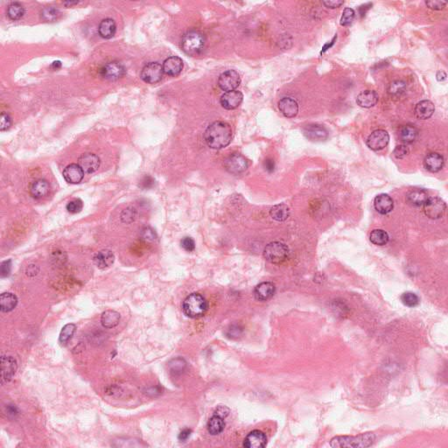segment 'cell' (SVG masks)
Segmentation results:
<instances>
[{"mask_svg":"<svg viewBox=\"0 0 448 448\" xmlns=\"http://www.w3.org/2000/svg\"><path fill=\"white\" fill-rule=\"evenodd\" d=\"M207 308V301L202 295L199 293H192L188 296L182 305L185 314L192 319H196L204 315Z\"/></svg>","mask_w":448,"mask_h":448,"instance_id":"cell-2","label":"cell"},{"mask_svg":"<svg viewBox=\"0 0 448 448\" xmlns=\"http://www.w3.org/2000/svg\"><path fill=\"white\" fill-rule=\"evenodd\" d=\"M163 74V68L159 63L150 62L142 69L140 77L146 84H155L161 81Z\"/></svg>","mask_w":448,"mask_h":448,"instance_id":"cell-7","label":"cell"},{"mask_svg":"<svg viewBox=\"0 0 448 448\" xmlns=\"http://www.w3.org/2000/svg\"><path fill=\"white\" fill-rule=\"evenodd\" d=\"M78 3H79L78 1H75V2H69H69H64V5H68V6L70 5L71 6V5H77Z\"/></svg>","mask_w":448,"mask_h":448,"instance_id":"cell-56","label":"cell"},{"mask_svg":"<svg viewBox=\"0 0 448 448\" xmlns=\"http://www.w3.org/2000/svg\"><path fill=\"white\" fill-rule=\"evenodd\" d=\"M447 76H448V75L446 74V72H444V71H439V72L437 73V75H436L437 80H438L439 82H444V81H446V80H447Z\"/></svg>","mask_w":448,"mask_h":448,"instance_id":"cell-54","label":"cell"},{"mask_svg":"<svg viewBox=\"0 0 448 448\" xmlns=\"http://www.w3.org/2000/svg\"><path fill=\"white\" fill-rule=\"evenodd\" d=\"M17 369V362L12 356H2L1 358V381L8 382L14 377Z\"/></svg>","mask_w":448,"mask_h":448,"instance_id":"cell-14","label":"cell"},{"mask_svg":"<svg viewBox=\"0 0 448 448\" xmlns=\"http://www.w3.org/2000/svg\"><path fill=\"white\" fill-rule=\"evenodd\" d=\"M355 17H356V13H355L354 10L352 9V8H345V10L343 11V16L341 18L340 24L343 27L350 26L353 21H354Z\"/></svg>","mask_w":448,"mask_h":448,"instance_id":"cell-40","label":"cell"},{"mask_svg":"<svg viewBox=\"0 0 448 448\" xmlns=\"http://www.w3.org/2000/svg\"><path fill=\"white\" fill-rule=\"evenodd\" d=\"M369 239L375 245L382 246V245H385L388 243L390 238H389V235H388L386 231H384L382 229H375L370 234Z\"/></svg>","mask_w":448,"mask_h":448,"instance_id":"cell-36","label":"cell"},{"mask_svg":"<svg viewBox=\"0 0 448 448\" xmlns=\"http://www.w3.org/2000/svg\"><path fill=\"white\" fill-rule=\"evenodd\" d=\"M59 10L53 6H47L41 12V17L46 21H53L59 16Z\"/></svg>","mask_w":448,"mask_h":448,"instance_id":"cell-39","label":"cell"},{"mask_svg":"<svg viewBox=\"0 0 448 448\" xmlns=\"http://www.w3.org/2000/svg\"><path fill=\"white\" fill-rule=\"evenodd\" d=\"M181 246L185 251L191 252V251H194L195 249V242L193 241V238L186 237L181 240Z\"/></svg>","mask_w":448,"mask_h":448,"instance_id":"cell-46","label":"cell"},{"mask_svg":"<svg viewBox=\"0 0 448 448\" xmlns=\"http://www.w3.org/2000/svg\"><path fill=\"white\" fill-rule=\"evenodd\" d=\"M435 111V106L432 102L423 100L417 103L414 109L415 117L419 120H426L430 119Z\"/></svg>","mask_w":448,"mask_h":448,"instance_id":"cell-21","label":"cell"},{"mask_svg":"<svg viewBox=\"0 0 448 448\" xmlns=\"http://www.w3.org/2000/svg\"><path fill=\"white\" fill-rule=\"evenodd\" d=\"M50 190V186L49 182L43 179L35 180L34 181L30 187V193L32 196L36 199L44 197Z\"/></svg>","mask_w":448,"mask_h":448,"instance_id":"cell-26","label":"cell"},{"mask_svg":"<svg viewBox=\"0 0 448 448\" xmlns=\"http://www.w3.org/2000/svg\"><path fill=\"white\" fill-rule=\"evenodd\" d=\"M424 212L430 219L441 218L447 210V204L442 199L438 197L428 198L424 203Z\"/></svg>","mask_w":448,"mask_h":448,"instance_id":"cell-6","label":"cell"},{"mask_svg":"<svg viewBox=\"0 0 448 448\" xmlns=\"http://www.w3.org/2000/svg\"><path fill=\"white\" fill-rule=\"evenodd\" d=\"M267 444V438L263 431L255 430L247 435L243 441V447L246 448H264Z\"/></svg>","mask_w":448,"mask_h":448,"instance_id":"cell-16","label":"cell"},{"mask_svg":"<svg viewBox=\"0 0 448 448\" xmlns=\"http://www.w3.org/2000/svg\"><path fill=\"white\" fill-rule=\"evenodd\" d=\"M289 248L280 242H273L264 248V258L272 264H282L289 256Z\"/></svg>","mask_w":448,"mask_h":448,"instance_id":"cell-5","label":"cell"},{"mask_svg":"<svg viewBox=\"0 0 448 448\" xmlns=\"http://www.w3.org/2000/svg\"><path fill=\"white\" fill-rule=\"evenodd\" d=\"M18 304V299L16 295L11 293H4L0 296V308L3 312L13 311Z\"/></svg>","mask_w":448,"mask_h":448,"instance_id":"cell-29","label":"cell"},{"mask_svg":"<svg viewBox=\"0 0 448 448\" xmlns=\"http://www.w3.org/2000/svg\"><path fill=\"white\" fill-rule=\"evenodd\" d=\"M224 167L229 173L240 174L248 168V161L241 154H231L224 161Z\"/></svg>","mask_w":448,"mask_h":448,"instance_id":"cell-8","label":"cell"},{"mask_svg":"<svg viewBox=\"0 0 448 448\" xmlns=\"http://www.w3.org/2000/svg\"><path fill=\"white\" fill-rule=\"evenodd\" d=\"M51 67L53 68L54 69H60V68L62 67V63H61V62H59V61H57V62H53Z\"/></svg>","mask_w":448,"mask_h":448,"instance_id":"cell-55","label":"cell"},{"mask_svg":"<svg viewBox=\"0 0 448 448\" xmlns=\"http://www.w3.org/2000/svg\"><path fill=\"white\" fill-rule=\"evenodd\" d=\"M229 410L226 406H219L218 408L216 409L214 415H217V416L224 418V417H226L229 415Z\"/></svg>","mask_w":448,"mask_h":448,"instance_id":"cell-51","label":"cell"},{"mask_svg":"<svg viewBox=\"0 0 448 448\" xmlns=\"http://www.w3.org/2000/svg\"><path fill=\"white\" fill-rule=\"evenodd\" d=\"M12 270V260H6L1 264L0 271H1V276L2 277H7L9 276L10 273Z\"/></svg>","mask_w":448,"mask_h":448,"instance_id":"cell-48","label":"cell"},{"mask_svg":"<svg viewBox=\"0 0 448 448\" xmlns=\"http://www.w3.org/2000/svg\"><path fill=\"white\" fill-rule=\"evenodd\" d=\"M278 109L286 118H294L299 112V104L292 97H284L278 102Z\"/></svg>","mask_w":448,"mask_h":448,"instance_id":"cell-18","label":"cell"},{"mask_svg":"<svg viewBox=\"0 0 448 448\" xmlns=\"http://www.w3.org/2000/svg\"><path fill=\"white\" fill-rule=\"evenodd\" d=\"M116 31H117V26L112 18H105L102 20L99 24L98 33H99V35L103 39L112 38L115 35Z\"/></svg>","mask_w":448,"mask_h":448,"instance_id":"cell-27","label":"cell"},{"mask_svg":"<svg viewBox=\"0 0 448 448\" xmlns=\"http://www.w3.org/2000/svg\"><path fill=\"white\" fill-rule=\"evenodd\" d=\"M120 321V314L114 310H107L103 312L101 317V323L105 328H113L119 325Z\"/></svg>","mask_w":448,"mask_h":448,"instance_id":"cell-31","label":"cell"},{"mask_svg":"<svg viewBox=\"0 0 448 448\" xmlns=\"http://www.w3.org/2000/svg\"><path fill=\"white\" fill-rule=\"evenodd\" d=\"M323 5L326 7L330 8V9H334V8H339L340 6L344 4V1L343 0H327V1H323Z\"/></svg>","mask_w":448,"mask_h":448,"instance_id":"cell-50","label":"cell"},{"mask_svg":"<svg viewBox=\"0 0 448 448\" xmlns=\"http://www.w3.org/2000/svg\"><path fill=\"white\" fill-rule=\"evenodd\" d=\"M142 238L145 239L146 241H150V242H153L155 239H156V234L154 232V230L153 229H151L149 227L147 228H145V229L142 230Z\"/></svg>","mask_w":448,"mask_h":448,"instance_id":"cell-47","label":"cell"},{"mask_svg":"<svg viewBox=\"0 0 448 448\" xmlns=\"http://www.w3.org/2000/svg\"><path fill=\"white\" fill-rule=\"evenodd\" d=\"M264 168L266 171H268L269 172H273L275 169V163L273 161V159H266L264 161Z\"/></svg>","mask_w":448,"mask_h":448,"instance_id":"cell-52","label":"cell"},{"mask_svg":"<svg viewBox=\"0 0 448 448\" xmlns=\"http://www.w3.org/2000/svg\"><path fill=\"white\" fill-rule=\"evenodd\" d=\"M243 96L242 93L238 90L225 92L221 97V104L226 110L237 109L242 103Z\"/></svg>","mask_w":448,"mask_h":448,"instance_id":"cell-15","label":"cell"},{"mask_svg":"<svg viewBox=\"0 0 448 448\" xmlns=\"http://www.w3.org/2000/svg\"><path fill=\"white\" fill-rule=\"evenodd\" d=\"M270 215L273 219L277 222H284L290 216V208L286 204H277L272 207Z\"/></svg>","mask_w":448,"mask_h":448,"instance_id":"cell-32","label":"cell"},{"mask_svg":"<svg viewBox=\"0 0 448 448\" xmlns=\"http://www.w3.org/2000/svg\"><path fill=\"white\" fill-rule=\"evenodd\" d=\"M63 178L68 183L78 184L84 177V172L78 164H70L63 171Z\"/></svg>","mask_w":448,"mask_h":448,"instance_id":"cell-17","label":"cell"},{"mask_svg":"<svg viewBox=\"0 0 448 448\" xmlns=\"http://www.w3.org/2000/svg\"><path fill=\"white\" fill-rule=\"evenodd\" d=\"M390 141V135L384 130H377L372 132L367 138L366 144L369 149L380 151L385 148Z\"/></svg>","mask_w":448,"mask_h":448,"instance_id":"cell-10","label":"cell"},{"mask_svg":"<svg viewBox=\"0 0 448 448\" xmlns=\"http://www.w3.org/2000/svg\"><path fill=\"white\" fill-rule=\"evenodd\" d=\"M102 77L108 81H117L122 78L125 74V69L119 62H108L100 70Z\"/></svg>","mask_w":448,"mask_h":448,"instance_id":"cell-11","label":"cell"},{"mask_svg":"<svg viewBox=\"0 0 448 448\" xmlns=\"http://www.w3.org/2000/svg\"><path fill=\"white\" fill-rule=\"evenodd\" d=\"M137 215V210L132 207H127L126 209L122 212L121 214V220L123 223H125V224H130V223H132L134 222L135 219H136Z\"/></svg>","mask_w":448,"mask_h":448,"instance_id":"cell-41","label":"cell"},{"mask_svg":"<svg viewBox=\"0 0 448 448\" xmlns=\"http://www.w3.org/2000/svg\"><path fill=\"white\" fill-rule=\"evenodd\" d=\"M401 300H402V302L404 303V305H405L406 307H409V308L417 307V305L419 304V298L417 297V295L413 293H411V292L404 293V294L401 296Z\"/></svg>","mask_w":448,"mask_h":448,"instance_id":"cell-38","label":"cell"},{"mask_svg":"<svg viewBox=\"0 0 448 448\" xmlns=\"http://www.w3.org/2000/svg\"><path fill=\"white\" fill-rule=\"evenodd\" d=\"M204 138L207 145L212 149H223L231 142L232 129L229 123L217 121L207 128Z\"/></svg>","mask_w":448,"mask_h":448,"instance_id":"cell-1","label":"cell"},{"mask_svg":"<svg viewBox=\"0 0 448 448\" xmlns=\"http://www.w3.org/2000/svg\"><path fill=\"white\" fill-rule=\"evenodd\" d=\"M225 427L224 417L214 415L207 422V431L211 435H218L222 433Z\"/></svg>","mask_w":448,"mask_h":448,"instance_id":"cell-33","label":"cell"},{"mask_svg":"<svg viewBox=\"0 0 448 448\" xmlns=\"http://www.w3.org/2000/svg\"><path fill=\"white\" fill-rule=\"evenodd\" d=\"M418 132L417 128L413 125H404L400 128L398 136L400 140L404 142V144H412L417 139Z\"/></svg>","mask_w":448,"mask_h":448,"instance_id":"cell-30","label":"cell"},{"mask_svg":"<svg viewBox=\"0 0 448 448\" xmlns=\"http://www.w3.org/2000/svg\"><path fill=\"white\" fill-rule=\"evenodd\" d=\"M75 329H76V327H75V324H67L66 326H64L62 327V331H61V334H60V343L62 344H65V343H68L71 338L72 336L75 334Z\"/></svg>","mask_w":448,"mask_h":448,"instance_id":"cell-37","label":"cell"},{"mask_svg":"<svg viewBox=\"0 0 448 448\" xmlns=\"http://www.w3.org/2000/svg\"><path fill=\"white\" fill-rule=\"evenodd\" d=\"M241 84L240 75L236 70H228L220 75L218 79V86L224 91H233L238 88Z\"/></svg>","mask_w":448,"mask_h":448,"instance_id":"cell-9","label":"cell"},{"mask_svg":"<svg viewBox=\"0 0 448 448\" xmlns=\"http://www.w3.org/2000/svg\"><path fill=\"white\" fill-rule=\"evenodd\" d=\"M183 61L178 56H171L166 59L163 62L162 68L164 73L170 76L180 75L183 69Z\"/></svg>","mask_w":448,"mask_h":448,"instance_id":"cell-19","label":"cell"},{"mask_svg":"<svg viewBox=\"0 0 448 448\" xmlns=\"http://www.w3.org/2000/svg\"><path fill=\"white\" fill-rule=\"evenodd\" d=\"M190 434H191V430L185 429L179 435V439H180V441H185V440L189 439Z\"/></svg>","mask_w":448,"mask_h":448,"instance_id":"cell-53","label":"cell"},{"mask_svg":"<svg viewBox=\"0 0 448 448\" xmlns=\"http://www.w3.org/2000/svg\"><path fill=\"white\" fill-rule=\"evenodd\" d=\"M374 207L378 213L382 215H386L393 209L394 202L390 195L386 193H381L375 198Z\"/></svg>","mask_w":448,"mask_h":448,"instance_id":"cell-20","label":"cell"},{"mask_svg":"<svg viewBox=\"0 0 448 448\" xmlns=\"http://www.w3.org/2000/svg\"><path fill=\"white\" fill-rule=\"evenodd\" d=\"M427 199L428 193L424 189H413L406 195L407 202L411 205L415 207L423 206Z\"/></svg>","mask_w":448,"mask_h":448,"instance_id":"cell-28","label":"cell"},{"mask_svg":"<svg viewBox=\"0 0 448 448\" xmlns=\"http://www.w3.org/2000/svg\"><path fill=\"white\" fill-rule=\"evenodd\" d=\"M410 154V150L405 145H399L396 146L395 149L393 151V154L396 158L398 159H402L408 156Z\"/></svg>","mask_w":448,"mask_h":448,"instance_id":"cell-43","label":"cell"},{"mask_svg":"<svg viewBox=\"0 0 448 448\" xmlns=\"http://www.w3.org/2000/svg\"><path fill=\"white\" fill-rule=\"evenodd\" d=\"M84 207V202L80 199H74L67 205V210L71 214H77L80 213Z\"/></svg>","mask_w":448,"mask_h":448,"instance_id":"cell-42","label":"cell"},{"mask_svg":"<svg viewBox=\"0 0 448 448\" xmlns=\"http://www.w3.org/2000/svg\"><path fill=\"white\" fill-rule=\"evenodd\" d=\"M276 287L273 283L263 282L258 286H256L254 290V296L259 301H266L271 299L275 293Z\"/></svg>","mask_w":448,"mask_h":448,"instance_id":"cell-22","label":"cell"},{"mask_svg":"<svg viewBox=\"0 0 448 448\" xmlns=\"http://www.w3.org/2000/svg\"><path fill=\"white\" fill-rule=\"evenodd\" d=\"M205 37L198 31H189L185 34L181 40V49L189 55H196L205 47Z\"/></svg>","mask_w":448,"mask_h":448,"instance_id":"cell-4","label":"cell"},{"mask_svg":"<svg viewBox=\"0 0 448 448\" xmlns=\"http://www.w3.org/2000/svg\"><path fill=\"white\" fill-rule=\"evenodd\" d=\"M375 436L373 433H365L357 437H335L331 440L333 448H366L373 443Z\"/></svg>","mask_w":448,"mask_h":448,"instance_id":"cell-3","label":"cell"},{"mask_svg":"<svg viewBox=\"0 0 448 448\" xmlns=\"http://www.w3.org/2000/svg\"><path fill=\"white\" fill-rule=\"evenodd\" d=\"M379 97L375 90H364L356 98L357 104L362 108H371L378 103Z\"/></svg>","mask_w":448,"mask_h":448,"instance_id":"cell-23","label":"cell"},{"mask_svg":"<svg viewBox=\"0 0 448 448\" xmlns=\"http://www.w3.org/2000/svg\"><path fill=\"white\" fill-rule=\"evenodd\" d=\"M155 183V180L151 176H145L140 181V186L142 189H148L153 188Z\"/></svg>","mask_w":448,"mask_h":448,"instance_id":"cell-49","label":"cell"},{"mask_svg":"<svg viewBox=\"0 0 448 448\" xmlns=\"http://www.w3.org/2000/svg\"><path fill=\"white\" fill-rule=\"evenodd\" d=\"M100 158L96 154H84L78 159V165L83 169L84 173H93L100 167Z\"/></svg>","mask_w":448,"mask_h":448,"instance_id":"cell-13","label":"cell"},{"mask_svg":"<svg viewBox=\"0 0 448 448\" xmlns=\"http://www.w3.org/2000/svg\"><path fill=\"white\" fill-rule=\"evenodd\" d=\"M114 254L109 250L99 251L94 257V263L98 268L103 269V270L109 268L110 266H111L114 263Z\"/></svg>","mask_w":448,"mask_h":448,"instance_id":"cell-25","label":"cell"},{"mask_svg":"<svg viewBox=\"0 0 448 448\" xmlns=\"http://www.w3.org/2000/svg\"><path fill=\"white\" fill-rule=\"evenodd\" d=\"M426 5L430 9L439 11V10L445 8V6L447 5V2L441 1V0H431V1H426Z\"/></svg>","mask_w":448,"mask_h":448,"instance_id":"cell-45","label":"cell"},{"mask_svg":"<svg viewBox=\"0 0 448 448\" xmlns=\"http://www.w3.org/2000/svg\"><path fill=\"white\" fill-rule=\"evenodd\" d=\"M25 14V8L20 3L14 2L11 3L7 7V16L11 20H18L22 18Z\"/></svg>","mask_w":448,"mask_h":448,"instance_id":"cell-35","label":"cell"},{"mask_svg":"<svg viewBox=\"0 0 448 448\" xmlns=\"http://www.w3.org/2000/svg\"><path fill=\"white\" fill-rule=\"evenodd\" d=\"M304 135L311 141H325L328 138V132L324 126L317 123L308 124L303 130Z\"/></svg>","mask_w":448,"mask_h":448,"instance_id":"cell-12","label":"cell"},{"mask_svg":"<svg viewBox=\"0 0 448 448\" xmlns=\"http://www.w3.org/2000/svg\"><path fill=\"white\" fill-rule=\"evenodd\" d=\"M12 125V119L9 115L5 112H2L0 116V131L4 132L7 131Z\"/></svg>","mask_w":448,"mask_h":448,"instance_id":"cell-44","label":"cell"},{"mask_svg":"<svg viewBox=\"0 0 448 448\" xmlns=\"http://www.w3.org/2000/svg\"><path fill=\"white\" fill-rule=\"evenodd\" d=\"M406 90V84L404 81L396 80L392 82L388 87V94L391 98H399Z\"/></svg>","mask_w":448,"mask_h":448,"instance_id":"cell-34","label":"cell"},{"mask_svg":"<svg viewBox=\"0 0 448 448\" xmlns=\"http://www.w3.org/2000/svg\"><path fill=\"white\" fill-rule=\"evenodd\" d=\"M444 158L442 155L437 154V153H432L429 154L424 160V165L425 167L428 171L431 172H437L440 171L444 167Z\"/></svg>","mask_w":448,"mask_h":448,"instance_id":"cell-24","label":"cell"}]
</instances>
